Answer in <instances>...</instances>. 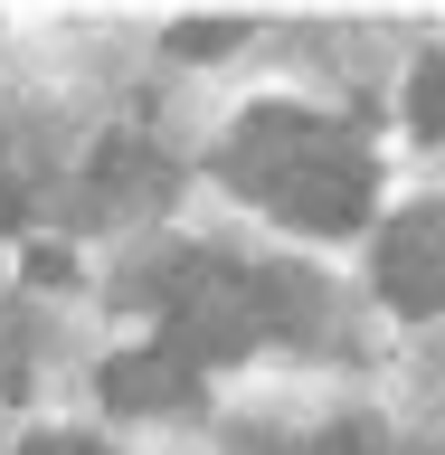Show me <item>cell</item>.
I'll return each instance as SVG.
<instances>
[{
    "mask_svg": "<svg viewBox=\"0 0 445 455\" xmlns=\"http://www.w3.org/2000/svg\"><path fill=\"white\" fill-rule=\"evenodd\" d=\"M304 455H379V427H361V418H341V427H322Z\"/></svg>",
    "mask_w": 445,
    "mask_h": 455,
    "instance_id": "52a82bcc",
    "label": "cell"
},
{
    "mask_svg": "<svg viewBox=\"0 0 445 455\" xmlns=\"http://www.w3.org/2000/svg\"><path fill=\"white\" fill-rule=\"evenodd\" d=\"M408 124H417L426 142H445V57H426L417 76H408Z\"/></svg>",
    "mask_w": 445,
    "mask_h": 455,
    "instance_id": "5b68a950",
    "label": "cell"
},
{
    "mask_svg": "<svg viewBox=\"0 0 445 455\" xmlns=\"http://www.w3.org/2000/svg\"><path fill=\"white\" fill-rule=\"evenodd\" d=\"M379 294L398 313H445V199H417L379 228Z\"/></svg>",
    "mask_w": 445,
    "mask_h": 455,
    "instance_id": "3957f363",
    "label": "cell"
},
{
    "mask_svg": "<svg viewBox=\"0 0 445 455\" xmlns=\"http://www.w3.org/2000/svg\"><path fill=\"white\" fill-rule=\"evenodd\" d=\"M171 48H180V57H227L237 28H227V20H190V28H171Z\"/></svg>",
    "mask_w": 445,
    "mask_h": 455,
    "instance_id": "8992f818",
    "label": "cell"
},
{
    "mask_svg": "<svg viewBox=\"0 0 445 455\" xmlns=\"http://www.w3.org/2000/svg\"><path fill=\"white\" fill-rule=\"evenodd\" d=\"M219 171H227L247 199L284 209L294 228H322V237H341V228L370 219V152L341 133V124H322V114L256 105L247 124L227 133Z\"/></svg>",
    "mask_w": 445,
    "mask_h": 455,
    "instance_id": "6da1fadb",
    "label": "cell"
},
{
    "mask_svg": "<svg viewBox=\"0 0 445 455\" xmlns=\"http://www.w3.org/2000/svg\"><path fill=\"white\" fill-rule=\"evenodd\" d=\"M105 408L123 418H171V408H199V370L180 351H123L105 370Z\"/></svg>",
    "mask_w": 445,
    "mask_h": 455,
    "instance_id": "277c9868",
    "label": "cell"
},
{
    "mask_svg": "<svg viewBox=\"0 0 445 455\" xmlns=\"http://www.w3.org/2000/svg\"><path fill=\"white\" fill-rule=\"evenodd\" d=\"M28 455H105V446H85V436H38Z\"/></svg>",
    "mask_w": 445,
    "mask_h": 455,
    "instance_id": "ba28073f",
    "label": "cell"
},
{
    "mask_svg": "<svg viewBox=\"0 0 445 455\" xmlns=\"http://www.w3.org/2000/svg\"><path fill=\"white\" fill-rule=\"evenodd\" d=\"M162 313H171L162 351H180L190 370L237 361V351L266 332V323H256V294H247V266H219V256H180L162 275Z\"/></svg>",
    "mask_w": 445,
    "mask_h": 455,
    "instance_id": "7a4b0ae2",
    "label": "cell"
}]
</instances>
